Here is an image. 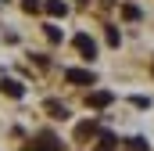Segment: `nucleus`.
Here are the masks:
<instances>
[{"mask_svg":"<svg viewBox=\"0 0 154 151\" xmlns=\"http://www.w3.org/2000/svg\"><path fill=\"white\" fill-rule=\"evenodd\" d=\"M65 79H68V83H79V86H93V72H90V69H68Z\"/></svg>","mask_w":154,"mask_h":151,"instance_id":"obj_1","label":"nucleus"},{"mask_svg":"<svg viewBox=\"0 0 154 151\" xmlns=\"http://www.w3.org/2000/svg\"><path fill=\"white\" fill-rule=\"evenodd\" d=\"M86 101H90V104H93V108H108V104H111V101H115V97H111V90H93V94H90V97H86Z\"/></svg>","mask_w":154,"mask_h":151,"instance_id":"obj_2","label":"nucleus"},{"mask_svg":"<svg viewBox=\"0 0 154 151\" xmlns=\"http://www.w3.org/2000/svg\"><path fill=\"white\" fill-rule=\"evenodd\" d=\"M36 151H61V140L54 137V133H39V144Z\"/></svg>","mask_w":154,"mask_h":151,"instance_id":"obj_3","label":"nucleus"},{"mask_svg":"<svg viewBox=\"0 0 154 151\" xmlns=\"http://www.w3.org/2000/svg\"><path fill=\"white\" fill-rule=\"evenodd\" d=\"M75 47H79V54H86V58L97 54V43H93L90 36H75Z\"/></svg>","mask_w":154,"mask_h":151,"instance_id":"obj_4","label":"nucleus"},{"mask_svg":"<svg viewBox=\"0 0 154 151\" xmlns=\"http://www.w3.org/2000/svg\"><path fill=\"white\" fill-rule=\"evenodd\" d=\"M0 86H4V94H7V97H22V94H25V90H22V83H18V79H4V83H0Z\"/></svg>","mask_w":154,"mask_h":151,"instance_id":"obj_5","label":"nucleus"},{"mask_svg":"<svg viewBox=\"0 0 154 151\" xmlns=\"http://www.w3.org/2000/svg\"><path fill=\"white\" fill-rule=\"evenodd\" d=\"M65 0H47V14H54V18H65Z\"/></svg>","mask_w":154,"mask_h":151,"instance_id":"obj_6","label":"nucleus"},{"mask_svg":"<svg viewBox=\"0 0 154 151\" xmlns=\"http://www.w3.org/2000/svg\"><path fill=\"white\" fill-rule=\"evenodd\" d=\"M93 133H97V122H82V126L75 130V137H79V140H86V137H93Z\"/></svg>","mask_w":154,"mask_h":151,"instance_id":"obj_7","label":"nucleus"},{"mask_svg":"<svg viewBox=\"0 0 154 151\" xmlns=\"http://www.w3.org/2000/svg\"><path fill=\"white\" fill-rule=\"evenodd\" d=\"M118 144H115V137L111 133H100V151H115Z\"/></svg>","mask_w":154,"mask_h":151,"instance_id":"obj_8","label":"nucleus"},{"mask_svg":"<svg viewBox=\"0 0 154 151\" xmlns=\"http://www.w3.org/2000/svg\"><path fill=\"white\" fill-rule=\"evenodd\" d=\"M122 14H125L129 22H136V18H140V7H136V4H125V7H122Z\"/></svg>","mask_w":154,"mask_h":151,"instance_id":"obj_9","label":"nucleus"},{"mask_svg":"<svg viewBox=\"0 0 154 151\" xmlns=\"http://www.w3.org/2000/svg\"><path fill=\"white\" fill-rule=\"evenodd\" d=\"M47 40L57 43V40H61V29H57V25H47Z\"/></svg>","mask_w":154,"mask_h":151,"instance_id":"obj_10","label":"nucleus"},{"mask_svg":"<svg viewBox=\"0 0 154 151\" xmlns=\"http://www.w3.org/2000/svg\"><path fill=\"white\" fill-rule=\"evenodd\" d=\"M129 148H133V151H147V140H143V137H133Z\"/></svg>","mask_w":154,"mask_h":151,"instance_id":"obj_11","label":"nucleus"},{"mask_svg":"<svg viewBox=\"0 0 154 151\" xmlns=\"http://www.w3.org/2000/svg\"><path fill=\"white\" fill-rule=\"evenodd\" d=\"M108 4H111V0H108Z\"/></svg>","mask_w":154,"mask_h":151,"instance_id":"obj_12","label":"nucleus"}]
</instances>
